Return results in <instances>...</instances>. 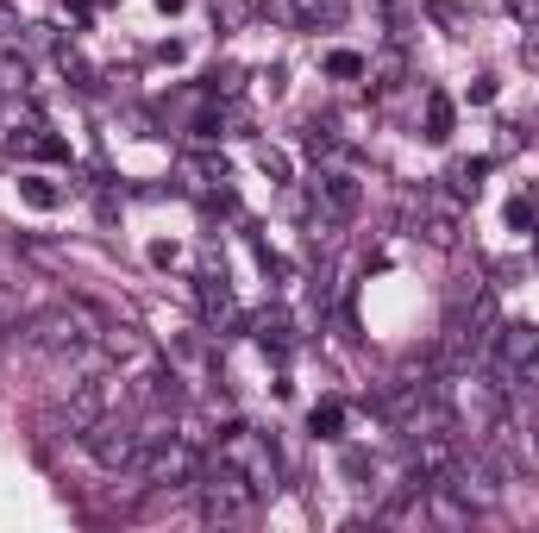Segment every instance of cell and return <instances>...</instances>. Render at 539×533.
Wrapping results in <instances>:
<instances>
[{"label":"cell","instance_id":"cell-1","mask_svg":"<svg viewBox=\"0 0 539 533\" xmlns=\"http://www.w3.org/2000/svg\"><path fill=\"white\" fill-rule=\"evenodd\" d=\"M26 339L38 352H82V345L95 339V314H88L82 301H57V308L26 320Z\"/></svg>","mask_w":539,"mask_h":533},{"label":"cell","instance_id":"cell-2","mask_svg":"<svg viewBox=\"0 0 539 533\" xmlns=\"http://www.w3.org/2000/svg\"><path fill=\"white\" fill-rule=\"evenodd\" d=\"M201 508H207V521H245L251 515V490L257 483L239 471V465H214V471H201Z\"/></svg>","mask_w":539,"mask_h":533},{"label":"cell","instance_id":"cell-3","mask_svg":"<svg viewBox=\"0 0 539 533\" xmlns=\"http://www.w3.org/2000/svg\"><path fill=\"white\" fill-rule=\"evenodd\" d=\"M82 446H88V458H95L101 471H126V465H138V446H145V439H138L126 421H101L95 427H82Z\"/></svg>","mask_w":539,"mask_h":533},{"label":"cell","instance_id":"cell-4","mask_svg":"<svg viewBox=\"0 0 539 533\" xmlns=\"http://www.w3.org/2000/svg\"><path fill=\"white\" fill-rule=\"evenodd\" d=\"M314 195L326 201V214H339V220H351L358 214V176H345V170H326V176H314Z\"/></svg>","mask_w":539,"mask_h":533},{"label":"cell","instance_id":"cell-5","mask_svg":"<svg viewBox=\"0 0 539 533\" xmlns=\"http://www.w3.org/2000/svg\"><path fill=\"white\" fill-rule=\"evenodd\" d=\"M201 314L214 320V327H239V308H232L226 276H201Z\"/></svg>","mask_w":539,"mask_h":533},{"label":"cell","instance_id":"cell-6","mask_svg":"<svg viewBox=\"0 0 539 533\" xmlns=\"http://www.w3.org/2000/svg\"><path fill=\"white\" fill-rule=\"evenodd\" d=\"M107 414V383H76V396H69V427H95Z\"/></svg>","mask_w":539,"mask_h":533},{"label":"cell","instance_id":"cell-7","mask_svg":"<svg viewBox=\"0 0 539 533\" xmlns=\"http://www.w3.org/2000/svg\"><path fill=\"white\" fill-rule=\"evenodd\" d=\"M502 364H539V327L533 320H521V327H502Z\"/></svg>","mask_w":539,"mask_h":533},{"label":"cell","instance_id":"cell-8","mask_svg":"<svg viewBox=\"0 0 539 533\" xmlns=\"http://www.w3.org/2000/svg\"><path fill=\"white\" fill-rule=\"evenodd\" d=\"M251 327H257V339H264V345H276V352H289V345H295V327H289L283 308H264Z\"/></svg>","mask_w":539,"mask_h":533},{"label":"cell","instance_id":"cell-9","mask_svg":"<svg viewBox=\"0 0 539 533\" xmlns=\"http://www.w3.org/2000/svg\"><path fill=\"white\" fill-rule=\"evenodd\" d=\"M101 345H107V358H145V339H138L132 327H107Z\"/></svg>","mask_w":539,"mask_h":533},{"label":"cell","instance_id":"cell-10","mask_svg":"<svg viewBox=\"0 0 539 533\" xmlns=\"http://www.w3.org/2000/svg\"><path fill=\"white\" fill-rule=\"evenodd\" d=\"M19 320H26V301H19V283H0V339L19 333Z\"/></svg>","mask_w":539,"mask_h":533},{"label":"cell","instance_id":"cell-11","mask_svg":"<svg viewBox=\"0 0 539 533\" xmlns=\"http://www.w3.org/2000/svg\"><path fill=\"white\" fill-rule=\"evenodd\" d=\"M308 427H314L320 439H339V427H345V408H339V402H320V408L308 414Z\"/></svg>","mask_w":539,"mask_h":533},{"label":"cell","instance_id":"cell-12","mask_svg":"<svg viewBox=\"0 0 539 533\" xmlns=\"http://www.w3.org/2000/svg\"><path fill=\"white\" fill-rule=\"evenodd\" d=\"M427 138H452V101L427 95Z\"/></svg>","mask_w":539,"mask_h":533},{"label":"cell","instance_id":"cell-13","mask_svg":"<svg viewBox=\"0 0 539 533\" xmlns=\"http://www.w3.org/2000/svg\"><path fill=\"white\" fill-rule=\"evenodd\" d=\"M477 176H483V164H452V176H445V182H452L458 201H477Z\"/></svg>","mask_w":539,"mask_h":533},{"label":"cell","instance_id":"cell-14","mask_svg":"<svg viewBox=\"0 0 539 533\" xmlns=\"http://www.w3.org/2000/svg\"><path fill=\"white\" fill-rule=\"evenodd\" d=\"M326 69H333V76H339V82H351V76H364V69H370V63H364L358 51H333V57H326Z\"/></svg>","mask_w":539,"mask_h":533},{"label":"cell","instance_id":"cell-15","mask_svg":"<svg viewBox=\"0 0 539 533\" xmlns=\"http://www.w3.org/2000/svg\"><path fill=\"white\" fill-rule=\"evenodd\" d=\"M19 195H26L32 207H57V189H51L44 176H26V182H19Z\"/></svg>","mask_w":539,"mask_h":533},{"label":"cell","instance_id":"cell-16","mask_svg":"<svg viewBox=\"0 0 539 533\" xmlns=\"http://www.w3.org/2000/svg\"><path fill=\"white\" fill-rule=\"evenodd\" d=\"M308 151H314V157H326V151H339V132L314 120V126H308Z\"/></svg>","mask_w":539,"mask_h":533},{"label":"cell","instance_id":"cell-17","mask_svg":"<svg viewBox=\"0 0 539 533\" xmlns=\"http://www.w3.org/2000/svg\"><path fill=\"white\" fill-rule=\"evenodd\" d=\"M427 245L452 251V245H458V226H452V220H427Z\"/></svg>","mask_w":539,"mask_h":533},{"label":"cell","instance_id":"cell-18","mask_svg":"<svg viewBox=\"0 0 539 533\" xmlns=\"http://www.w3.org/2000/svg\"><path fill=\"white\" fill-rule=\"evenodd\" d=\"M257 170H264V176H276V182H283V176H289V157L264 145V151H257Z\"/></svg>","mask_w":539,"mask_h":533},{"label":"cell","instance_id":"cell-19","mask_svg":"<svg viewBox=\"0 0 539 533\" xmlns=\"http://www.w3.org/2000/svg\"><path fill=\"white\" fill-rule=\"evenodd\" d=\"M214 19L232 32V26H245V0H214Z\"/></svg>","mask_w":539,"mask_h":533},{"label":"cell","instance_id":"cell-20","mask_svg":"<svg viewBox=\"0 0 539 533\" xmlns=\"http://www.w3.org/2000/svg\"><path fill=\"white\" fill-rule=\"evenodd\" d=\"M433 13L445 19V26H464V13H458V0H433Z\"/></svg>","mask_w":539,"mask_h":533},{"label":"cell","instance_id":"cell-21","mask_svg":"<svg viewBox=\"0 0 539 533\" xmlns=\"http://www.w3.org/2000/svg\"><path fill=\"white\" fill-rule=\"evenodd\" d=\"M270 13H276V19H289V26H301V7H295V0H270Z\"/></svg>","mask_w":539,"mask_h":533},{"label":"cell","instance_id":"cell-22","mask_svg":"<svg viewBox=\"0 0 539 533\" xmlns=\"http://www.w3.org/2000/svg\"><path fill=\"white\" fill-rule=\"evenodd\" d=\"M508 7H514V13H521V19H527V13H539V0H508Z\"/></svg>","mask_w":539,"mask_h":533},{"label":"cell","instance_id":"cell-23","mask_svg":"<svg viewBox=\"0 0 539 533\" xmlns=\"http://www.w3.org/2000/svg\"><path fill=\"white\" fill-rule=\"evenodd\" d=\"M533 452H539V427H533Z\"/></svg>","mask_w":539,"mask_h":533}]
</instances>
